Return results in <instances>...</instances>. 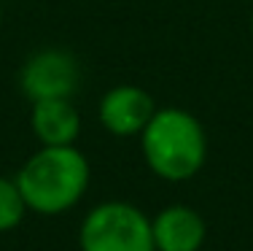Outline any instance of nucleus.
<instances>
[{
	"instance_id": "20e7f679",
	"label": "nucleus",
	"mask_w": 253,
	"mask_h": 251,
	"mask_svg": "<svg viewBox=\"0 0 253 251\" xmlns=\"http://www.w3.org/2000/svg\"><path fill=\"white\" fill-rule=\"evenodd\" d=\"M78 84H81L78 59L65 49L35 51L19 73V87L30 103L59 100V98L73 100Z\"/></svg>"
},
{
	"instance_id": "f257e3e1",
	"label": "nucleus",
	"mask_w": 253,
	"mask_h": 251,
	"mask_svg": "<svg viewBox=\"0 0 253 251\" xmlns=\"http://www.w3.org/2000/svg\"><path fill=\"white\" fill-rule=\"evenodd\" d=\"M92 167L76 146H41L16 173V187L27 211L38 216H59L84 200Z\"/></svg>"
},
{
	"instance_id": "7ed1b4c3",
	"label": "nucleus",
	"mask_w": 253,
	"mask_h": 251,
	"mask_svg": "<svg viewBox=\"0 0 253 251\" xmlns=\"http://www.w3.org/2000/svg\"><path fill=\"white\" fill-rule=\"evenodd\" d=\"M81 251H156L151 219L126 200H105L89 208L78 230Z\"/></svg>"
},
{
	"instance_id": "39448f33",
	"label": "nucleus",
	"mask_w": 253,
	"mask_h": 251,
	"mask_svg": "<svg viewBox=\"0 0 253 251\" xmlns=\"http://www.w3.org/2000/svg\"><path fill=\"white\" fill-rule=\"evenodd\" d=\"M154 113H156L154 98L135 84H119V87L108 89L97 108L100 124L116 138L140 135Z\"/></svg>"
},
{
	"instance_id": "0eeeda50",
	"label": "nucleus",
	"mask_w": 253,
	"mask_h": 251,
	"mask_svg": "<svg viewBox=\"0 0 253 251\" xmlns=\"http://www.w3.org/2000/svg\"><path fill=\"white\" fill-rule=\"evenodd\" d=\"M30 127L41 146H76L81 135V113L73 100H38L30 111Z\"/></svg>"
},
{
	"instance_id": "f03ea898",
	"label": "nucleus",
	"mask_w": 253,
	"mask_h": 251,
	"mask_svg": "<svg viewBox=\"0 0 253 251\" xmlns=\"http://www.w3.org/2000/svg\"><path fill=\"white\" fill-rule=\"evenodd\" d=\"M140 149L148 170L162 181H189L205 167L208 133L186 108H156L140 133Z\"/></svg>"
},
{
	"instance_id": "423d86ee",
	"label": "nucleus",
	"mask_w": 253,
	"mask_h": 251,
	"mask_svg": "<svg viewBox=\"0 0 253 251\" xmlns=\"http://www.w3.org/2000/svg\"><path fill=\"white\" fill-rule=\"evenodd\" d=\"M151 235L156 251H200L208 238V224L191 205L172 202L151 219Z\"/></svg>"
},
{
	"instance_id": "1a4fd4ad",
	"label": "nucleus",
	"mask_w": 253,
	"mask_h": 251,
	"mask_svg": "<svg viewBox=\"0 0 253 251\" xmlns=\"http://www.w3.org/2000/svg\"><path fill=\"white\" fill-rule=\"evenodd\" d=\"M0 25H3V8H0Z\"/></svg>"
},
{
	"instance_id": "9d476101",
	"label": "nucleus",
	"mask_w": 253,
	"mask_h": 251,
	"mask_svg": "<svg viewBox=\"0 0 253 251\" xmlns=\"http://www.w3.org/2000/svg\"><path fill=\"white\" fill-rule=\"evenodd\" d=\"M251 35H253V16H251Z\"/></svg>"
},
{
	"instance_id": "6e6552de",
	"label": "nucleus",
	"mask_w": 253,
	"mask_h": 251,
	"mask_svg": "<svg viewBox=\"0 0 253 251\" xmlns=\"http://www.w3.org/2000/svg\"><path fill=\"white\" fill-rule=\"evenodd\" d=\"M27 216V205L14 178L0 176V232H11Z\"/></svg>"
}]
</instances>
